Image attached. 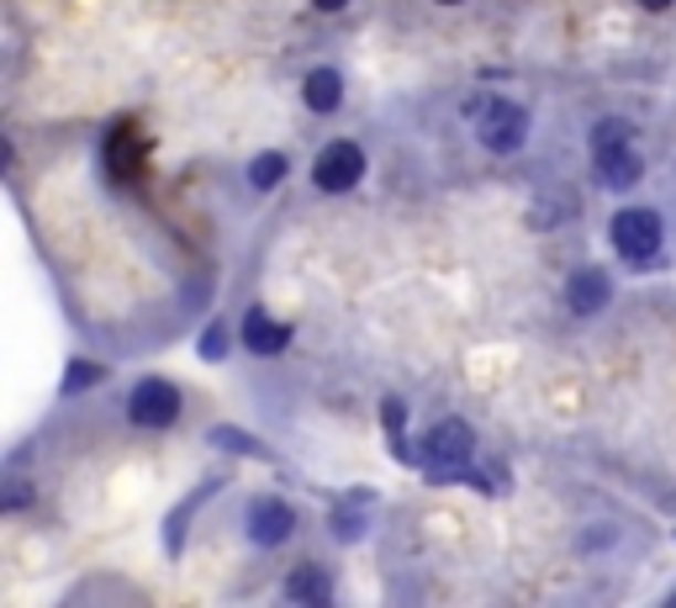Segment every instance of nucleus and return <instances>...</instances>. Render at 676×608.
Here are the masks:
<instances>
[{"label": "nucleus", "instance_id": "0eeeda50", "mask_svg": "<svg viewBox=\"0 0 676 608\" xmlns=\"http://www.w3.org/2000/svg\"><path fill=\"white\" fill-rule=\"evenodd\" d=\"M608 275L598 265H587V270H577L571 275V286H566V302H571V313H581V317H592V313H603L608 307Z\"/></svg>", "mask_w": 676, "mask_h": 608}, {"label": "nucleus", "instance_id": "6e6552de", "mask_svg": "<svg viewBox=\"0 0 676 608\" xmlns=\"http://www.w3.org/2000/svg\"><path fill=\"white\" fill-rule=\"evenodd\" d=\"M249 535H254V545H281L291 535V509L275 497H260L249 509Z\"/></svg>", "mask_w": 676, "mask_h": 608}, {"label": "nucleus", "instance_id": "f257e3e1", "mask_svg": "<svg viewBox=\"0 0 676 608\" xmlns=\"http://www.w3.org/2000/svg\"><path fill=\"white\" fill-rule=\"evenodd\" d=\"M592 165L598 175L608 180V191H629V186H640V175H645V159H640V148H634V127L624 117H608L592 127Z\"/></svg>", "mask_w": 676, "mask_h": 608}, {"label": "nucleus", "instance_id": "2eb2a0df", "mask_svg": "<svg viewBox=\"0 0 676 608\" xmlns=\"http://www.w3.org/2000/svg\"><path fill=\"white\" fill-rule=\"evenodd\" d=\"M640 6H645V11H666L672 0H640Z\"/></svg>", "mask_w": 676, "mask_h": 608}, {"label": "nucleus", "instance_id": "9b49d317", "mask_svg": "<svg viewBox=\"0 0 676 608\" xmlns=\"http://www.w3.org/2000/svg\"><path fill=\"white\" fill-rule=\"evenodd\" d=\"M286 598L291 604H328V577L317 566H307V572H296L286 583Z\"/></svg>", "mask_w": 676, "mask_h": 608}, {"label": "nucleus", "instance_id": "20e7f679", "mask_svg": "<svg viewBox=\"0 0 676 608\" xmlns=\"http://www.w3.org/2000/svg\"><path fill=\"white\" fill-rule=\"evenodd\" d=\"M476 112V127H482V144L492 154H513V148H524V133H529V112L518 106V101H482V106H471Z\"/></svg>", "mask_w": 676, "mask_h": 608}, {"label": "nucleus", "instance_id": "39448f33", "mask_svg": "<svg viewBox=\"0 0 676 608\" xmlns=\"http://www.w3.org/2000/svg\"><path fill=\"white\" fill-rule=\"evenodd\" d=\"M360 175H365V154H360V144L338 138V144H328L323 154H317V165H313V186H317V191H328V196H344V191H355V186H360Z\"/></svg>", "mask_w": 676, "mask_h": 608}, {"label": "nucleus", "instance_id": "1a4fd4ad", "mask_svg": "<svg viewBox=\"0 0 676 608\" xmlns=\"http://www.w3.org/2000/svg\"><path fill=\"white\" fill-rule=\"evenodd\" d=\"M243 344H249L254 355H281L291 344V328L286 323H270L265 313H249L243 317Z\"/></svg>", "mask_w": 676, "mask_h": 608}, {"label": "nucleus", "instance_id": "7ed1b4c3", "mask_svg": "<svg viewBox=\"0 0 676 608\" xmlns=\"http://www.w3.org/2000/svg\"><path fill=\"white\" fill-rule=\"evenodd\" d=\"M613 249H619V260H629V265H651L655 249H661V218H655L651 207H624L613 218Z\"/></svg>", "mask_w": 676, "mask_h": 608}, {"label": "nucleus", "instance_id": "4468645a", "mask_svg": "<svg viewBox=\"0 0 676 608\" xmlns=\"http://www.w3.org/2000/svg\"><path fill=\"white\" fill-rule=\"evenodd\" d=\"M317 11H344V6H349V0H313Z\"/></svg>", "mask_w": 676, "mask_h": 608}, {"label": "nucleus", "instance_id": "ddd939ff", "mask_svg": "<svg viewBox=\"0 0 676 608\" xmlns=\"http://www.w3.org/2000/svg\"><path fill=\"white\" fill-rule=\"evenodd\" d=\"M222 344H228V334H222V328L201 334V355H207V360H222Z\"/></svg>", "mask_w": 676, "mask_h": 608}, {"label": "nucleus", "instance_id": "f03ea898", "mask_svg": "<svg viewBox=\"0 0 676 608\" xmlns=\"http://www.w3.org/2000/svg\"><path fill=\"white\" fill-rule=\"evenodd\" d=\"M471 450H476V434L460 418H444L423 439V471L434 482H455V476H465V465H471Z\"/></svg>", "mask_w": 676, "mask_h": 608}, {"label": "nucleus", "instance_id": "f8f14e48", "mask_svg": "<svg viewBox=\"0 0 676 608\" xmlns=\"http://www.w3.org/2000/svg\"><path fill=\"white\" fill-rule=\"evenodd\" d=\"M249 180H254V191H275V186L286 180V159H281V154H260V159L249 165Z\"/></svg>", "mask_w": 676, "mask_h": 608}, {"label": "nucleus", "instance_id": "dca6fc26", "mask_svg": "<svg viewBox=\"0 0 676 608\" xmlns=\"http://www.w3.org/2000/svg\"><path fill=\"white\" fill-rule=\"evenodd\" d=\"M439 6H455V0H439Z\"/></svg>", "mask_w": 676, "mask_h": 608}, {"label": "nucleus", "instance_id": "423d86ee", "mask_svg": "<svg viewBox=\"0 0 676 608\" xmlns=\"http://www.w3.org/2000/svg\"><path fill=\"white\" fill-rule=\"evenodd\" d=\"M127 413H133V423H138V429H169V423L180 418V391L169 387V381H159V376H148V381H138V387H133V397H127Z\"/></svg>", "mask_w": 676, "mask_h": 608}, {"label": "nucleus", "instance_id": "9d476101", "mask_svg": "<svg viewBox=\"0 0 676 608\" xmlns=\"http://www.w3.org/2000/svg\"><path fill=\"white\" fill-rule=\"evenodd\" d=\"M302 96L313 112H338V101H344V80L338 70H313L307 74V85H302Z\"/></svg>", "mask_w": 676, "mask_h": 608}]
</instances>
